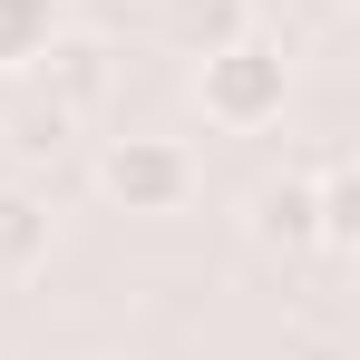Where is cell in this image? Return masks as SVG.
Listing matches in <instances>:
<instances>
[{
    "instance_id": "6da1fadb",
    "label": "cell",
    "mask_w": 360,
    "mask_h": 360,
    "mask_svg": "<svg viewBox=\"0 0 360 360\" xmlns=\"http://www.w3.org/2000/svg\"><path fill=\"white\" fill-rule=\"evenodd\" d=\"M195 98H205V117L234 127V136H253V127L283 117V98H292V68H283V49L273 39H224V49H205V68H195Z\"/></svg>"
},
{
    "instance_id": "7a4b0ae2",
    "label": "cell",
    "mask_w": 360,
    "mask_h": 360,
    "mask_svg": "<svg viewBox=\"0 0 360 360\" xmlns=\"http://www.w3.org/2000/svg\"><path fill=\"white\" fill-rule=\"evenodd\" d=\"M98 185L117 195L127 214H176L185 195H195V156H185L176 136H108Z\"/></svg>"
},
{
    "instance_id": "3957f363",
    "label": "cell",
    "mask_w": 360,
    "mask_h": 360,
    "mask_svg": "<svg viewBox=\"0 0 360 360\" xmlns=\"http://www.w3.org/2000/svg\"><path fill=\"white\" fill-rule=\"evenodd\" d=\"M30 68H39V88H49V108H59V117H98V108H108V88H117L108 39H78V30H59Z\"/></svg>"
},
{
    "instance_id": "277c9868",
    "label": "cell",
    "mask_w": 360,
    "mask_h": 360,
    "mask_svg": "<svg viewBox=\"0 0 360 360\" xmlns=\"http://www.w3.org/2000/svg\"><path fill=\"white\" fill-rule=\"evenodd\" d=\"M243 224H253V243H263V253H311V243H321V205H311V176H273V185H253Z\"/></svg>"
},
{
    "instance_id": "5b68a950",
    "label": "cell",
    "mask_w": 360,
    "mask_h": 360,
    "mask_svg": "<svg viewBox=\"0 0 360 360\" xmlns=\"http://www.w3.org/2000/svg\"><path fill=\"white\" fill-rule=\"evenodd\" d=\"M49 263V205L30 185H0V283H30Z\"/></svg>"
},
{
    "instance_id": "8992f818",
    "label": "cell",
    "mask_w": 360,
    "mask_h": 360,
    "mask_svg": "<svg viewBox=\"0 0 360 360\" xmlns=\"http://www.w3.org/2000/svg\"><path fill=\"white\" fill-rule=\"evenodd\" d=\"M49 39H59V0H0V78H20Z\"/></svg>"
},
{
    "instance_id": "52a82bcc",
    "label": "cell",
    "mask_w": 360,
    "mask_h": 360,
    "mask_svg": "<svg viewBox=\"0 0 360 360\" xmlns=\"http://www.w3.org/2000/svg\"><path fill=\"white\" fill-rule=\"evenodd\" d=\"M311 205H321V243H351L360 234V185H351V166H321V176H311Z\"/></svg>"
},
{
    "instance_id": "ba28073f",
    "label": "cell",
    "mask_w": 360,
    "mask_h": 360,
    "mask_svg": "<svg viewBox=\"0 0 360 360\" xmlns=\"http://www.w3.org/2000/svg\"><path fill=\"white\" fill-rule=\"evenodd\" d=\"M224 39H243V0H205L195 10V49H224Z\"/></svg>"
},
{
    "instance_id": "9c48e42d",
    "label": "cell",
    "mask_w": 360,
    "mask_h": 360,
    "mask_svg": "<svg viewBox=\"0 0 360 360\" xmlns=\"http://www.w3.org/2000/svg\"><path fill=\"white\" fill-rule=\"evenodd\" d=\"M292 360H351V351H331V341H302V351Z\"/></svg>"
}]
</instances>
